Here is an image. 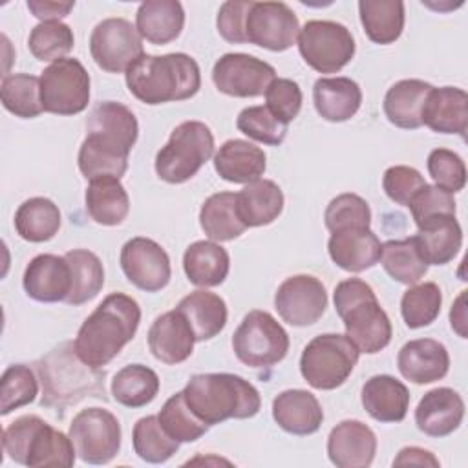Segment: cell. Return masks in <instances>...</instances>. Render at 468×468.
<instances>
[{
	"mask_svg": "<svg viewBox=\"0 0 468 468\" xmlns=\"http://www.w3.org/2000/svg\"><path fill=\"white\" fill-rule=\"evenodd\" d=\"M362 406L378 422H400L410 408L408 388L391 375H375L362 386Z\"/></svg>",
	"mask_w": 468,
	"mask_h": 468,
	"instance_id": "28",
	"label": "cell"
},
{
	"mask_svg": "<svg viewBox=\"0 0 468 468\" xmlns=\"http://www.w3.org/2000/svg\"><path fill=\"white\" fill-rule=\"evenodd\" d=\"M298 49L314 71L336 73L355 57V38L344 24L309 20L298 33Z\"/></svg>",
	"mask_w": 468,
	"mask_h": 468,
	"instance_id": "10",
	"label": "cell"
},
{
	"mask_svg": "<svg viewBox=\"0 0 468 468\" xmlns=\"http://www.w3.org/2000/svg\"><path fill=\"white\" fill-rule=\"evenodd\" d=\"M397 366L406 380L413 384H431L446 377L450 355L439 340L417 338L400 347Z\"/></svg>",
	"mask_w": 468,
	"mask_h": 468,
	"instance_id": "22",
	"label": "cell"
},
{
	"mask_svg": "<svg viewBox=\"0 0 468 468\" xmlns=\"http://www.w3.org/2000/svg\"><path fill=\"white\" fill-rule=\"evenodd\" d=\"M272 419L287 433L311 435L322 426L324 410L311 391L285 389L272 400Z\"/></svg>",
	"mask_w": 468,
	"mask_h": 468,
	"instance_id": "25",
	"label": "cell"
},
{
	"mask_svg": "<svg viewBox=\"0 0 468 468\" xmlns=\"http://www.w3.org/2000/svg\"><path fill=\"white\" fill-rule=\"evenodd\" d=\"M132 442L135 453L152 464L166 463L179 450V442L165 431L157 415H148L135 422Z\"/></svg>",
	"mask_w": 468,
	"mask_h": 468,
	"instance_id": "44",
	"label": "cell"
},
{
	"mask_svg": "<svg viewBox=\"0 0 468 468\" xmlns=\"http://www.w3.org/2000/svg\"><path fill=\"white\" fill-rule=\"evenodd\" d=\"M276 79L271 64L247 53H225L212 68V82L230 97H260Z\"/></svg>",
	"mask_w": 468,
	"mask_h": 468,
	"instance_id": "14",
	"label": "cell"
},
{
	"mask_svg": "<svg viewBox=\"0 0 468 468\" xmlns=\"http://www.w3.org/2000/svg\"><path fill=\"white\" fill-rule=\"evenodd\" d=\"M139 322L141 307L132 296L108 294L77 333L73 342L77 358L93 369L110 364L135 336Z\"/></svg>",
	"mask_w": 468,
	"mask_h": 468,
	"instance_id": "2",
	"label": "cell"
},
{
	"mask_svg": "<svg viewBox=\"0 0 468 468\" xmlns=\"http://www.w3.org/2000/svg\"><path fill=\"white\" fill-rule=\"evenodd\" d=\"M124 75L130 93L152 106L190 99L201 88L199 66L186 53H144Z\"/></svg>",
	"mask_w": 468,
	"mask_h": 468,
	"instance_id": "3",
	"label": "cell"
},
{
	"mask_svg": "<svg viewBox=\"0 0 468 468\" xmlns=\"http://www.w3.org/2000/svg\"><path fill=\"white\" fill-rule=\"evenodd\" d=\"M433 90L430 82L419 79H404L395 82L384 97V113L388 121L404 130L422 126V108L428 93Z\"/></svg>",
	"mask_w": 468,
	"mask_h": 468,
	"instance_id": "31",
	"label": "cell"
},
{
	"mask_svg": "<svg viewBox=\"0 0 468 468\" xmlns=\"http://www.w3.org/2000/svg\"><path fill=\"white\" fill-rule=\"evenodd\" d=\"M159 422L165 428V431L181 442H194L197 441L201 435H205L208 431V424H205L186 404L183 391L172 395L163 410L159 411Z\"/></svg>",
	"mask_w": 468,
	"mask_h": 468,
	"instance_id": "45",
	"label": "cell"
},
{
	"mask_svg": "<svg viewBox=\"0 0 468 468\" xmlns=\"http://www.w3.org/2000/svg\"><path fill=\"white\" fill-rule=\"evenodd\" d=\"M159 391V377L143 364H130L119 369L112 380L113 399L126 408H143L150 404Z\"/></svg>",
	"mask_w": 468,
	"mask_h": 468,
	"instance_id": "41",
	"label": "cell"
},
{
	"mask_svg": "<svg viewBox=\"0 0 468 468\" xmlns=\"http://www.w3.org/2000/svg\"><path fill=\"white\" fill-rule=\"evenodd\" d=\"M16 234L31 243L51 239L60 229V210L48 197H31L15 212Z\"/></svg>",
	"mask_w": 468,
	"mask_h": 468,
	"instance_id": "39",
	"label": "cell"
},
{
	"mask_svg": "<svg viewBox=\"0 0 468 468\" xmlns=\"http://www.w3.org/2000/svg\"><path fill=\"white\" fill-rule=\"evenodd\" d=\"M214 154V135L201 121H185L177 124L168 143L155 155V172L159 179L179 185L192 179Z\"/></svg>",
	"mask_w": 468,
	"mask_h": 468,
	"instance_id": "7",
	"label": "cell"
},
{
	"mask_svg": "<svg viewBox=\"0 0 468 468\" xmlns=\"http://www.w3.org/2000/svg\"><path fill=\"white\" fill-rule=\"evenodd\" d=\"M274 307L283 322L294 327L316 324L327 307L324 283L311 274H294L283 280L274 294Z\"/></svg>",
	"mask_w": 468,
	"mask_h": 468,
	"instance_id": "15",
	"label": "cell"
},
{
	"mask_svg": "<svg viewBox=\"0 0 468 468\" xmlns=\"http://www.w3.org/2000/svg\"><path fill=\"white\" fill-rule=\"evenodd\" d=\"M40 101L44 112L77 115L90 102V75L77 58H58L40 75Z\"/></svg>",
	"mask_w": 468,
	"mask_h": 468,
	"instance_id": "11",
	"label": "cell"
},
{
	"mask_svg": "<svg viewBox=\"0 0 468 468\" xmlns=\"http://www.w3.org/2000/svg\"><path fill=\"white\" fill-rule=\"evenodd\" d=\"M0 99L7 112L22 119H33L44 112L40 101V79L29 73H13L4 77Z\"/></svg>",
	"mask_w": 468,
	"mask_h": 468,
	"instance_id": "43",
	"label": "cell"
},
{
	"mask_svg": "<svg viewBox=\"0 0 468 468\" xmlns=\"http://www.w3.org/2000/svg\"><path fill=\"white\" fill-rule=\"evenodd\" d=\"M64 258L71 271V291L66 303L82 305L93 300L104 285V269L99 256L86 249H73Z\"/></svg>",
	"mask_w": 468,
	"mask_h": 468,
	"instance_id": "42",
	"label": "cell"
},
{
	"mask_svg": "<svg viewBox=\"0 0 468 468\" xmlns=\"http://www.w3.org/2000/svg\"><path fill=\"white\" fill-rule=\"evenodd\" d=\"M424 185H426V181H424L422 174L417 168L406 166V165L389 166L382 177V188H384L386 196L402 207H408L410 201L413 199V196Z\"/></svg>",
	"mask_w": 468,
	"mask_h": 468,
	"instance_id": "52",
	"label": "cell"
},
{
	"mask_svg": "<svg viewBox=\"0 0 468 468\" xmlns=\"http://www.w3.org/2000/svg\"><path fill=\"white\" fill-rule=\"evenodd\" d=\"M252 2L245 0H229L223 2L219 11H218V31L219 35L230 42V44H245L247 42V35H245V22H247V15L250 9Z\"/></svg>",
	"mask_w": 468,
	"mask_h": 468,
	"instance_id": "55",
	"label": "cell"
},
{
	"mask_svg": "<svg viewBox=\"0 0 468 468\" xmlns=\"http://www.w3.org/2000/svg\"><path fill=\"white\" fill-rule=\"evenodd\" d=\"M90 53L101 69L108 73H126V69L144 55L143 38L126 18H104L91 31Z\"/></svg>",
	"mask_w": 468,
	"mask_h": 468,
	"instance_id": "13",
	"label": "cell"
},
{
	"mask_svg": "<svg viewBox=\"0 0 468 468\" xmlns=\"http://www.w3.org/2000/svg\"><path fill=\"white\" fill-rule=\"evenodd\" d=\"M194 344V331L185 314L177 309L163 313L150 325L148 347L163 364L176 366L185 362L192 355Z\"/></svg>",
	"mask_w": 468,
	"mask_h": 468,
	"instance_id": "21",
	"label": "cell"
},
{
	"mask_svg": "<svg viewBox=\"0 0 468 468\" xmlns=\"http://www.w3.org/2000/svg\"><path fill=\"white\" fill-rule=\"evenodd\" d=\"M183 269L190 283L197 287L221 285L230 269L229 252L214 241H194L183 254Z\"/></svg>",
	"mask_w": 468,
	"mask_h": 468,
	"instance_id": "34",
	"label": "cell"
},
{
	"mask_svg": "<svg viewBox=\"0 0 468 468\" xmlns=\"http://www.w3.org/2000/svg\"><path fill=\"white\" fill-rule=\"evenodd\" d=\"M38 393L33 371L24 364L9 366L0 382V413L7 415L16 408L31 404Z\"/></svg>",
	"mask_w": 468,
	"mask_h": 468,
	"instance_id": "48",
	"label": "cell"
},
{
	"mask_svg": "<svg viewBox=\"0 0 468 468\" xmlns=\"http://www.w3.org/2000/svg\"><path fill=\"white\" fill-rule=\"evenodd\" d=\"M324 221L329 232L346 227H369L371 210L366 199L356 194H340L333 197L325 208Z\"/></svg>",
	"mask_w": 468,
	"mask_h": 468,
	"instance_id": "50",
	"label": "cell"
},
{
	"mask_svg": "<svg viewBox=\"0 0 468 468\" xmlns=\"http://www.w3.org/2000/svg\"><path fill=\"white\" fill-rule=\"evenodd\" d=\"M86 210L95 223L115 227L126 219L130 197L117 177L91 179L86 188Z\"/></svg>",
	"mask_w": 468,
	"mask_h": 468,
	"instance_id": "36",
	"label": "cell"
},
{
	"mask_svg": "<svg viewBox=\"0 0 468 468\" xmlns=\"http://www.w3.org/2000/svg\"><path fill=\"white\" fill-rule=\"evenodd\" d=\"M464 298H466V291H463L455 303L452 305V311H450V324H452V329L457 331V335L461 338H466V307H464Z\"/></svg>",
	"mask_w": 468,
	"mask_h": 468,
	"instance_id": "58",
	"label": "cell"
},
{
	"mask_svg": "<svg viewBox=\"0 0 468 468\" xmlns=\"http://www.w3.org/2000/svg\"><path fill=\"white\" fill-rule=\"evenodd\" d=\"M333 300L344 322L346 336L360 353L375 355L391 342L389 316L369 283L360 278H347L335 287Z\"/></svg>",
	"mask_w": 468,
	"mask_h": 468,
	"instance_id": "5",
	"label": "cell"
},
{
	"mask_svg": "<svg viewBox=\"0 0 468 468\" xmlns=\"http://www.w3.org/2000/svg\"><path fill=\"white\" fill-rule=\"evenodd\" d=\"M185 26V11L177 0H146L135 15V29L150 44L165 46L176 40Z\"/></svg>",
	"mask_w": 468,
	"mask_h": 468,
	"instance_id": "30",
	"label": "cell"
},
{
	"mask_svg": "<svg viewBox=\"0 0 468 468\" xmlns=\"http://www.w3.org/2000/svg\"><path fill=\"white\" fill-rule=\"evenodd\" d=\"M77 455L88 464H108L121 448V424L104 408L80 410L68 431Z\"/></svg>",
	"mask_w": 468,
	"mask_h": 468,
	"instance_id": "12",
	"label": "cell"
},
{
	"mask_svg": "<svg viewBox=\"0 0 468 468\" xmlns=\"http://www.w3.org/2000/svg\"><path fill=\"white\" fill-rule=\"evenodd\" d=\"M380 261L386 272L404 285H415L428 272V261L424 260L415 236L382 243Z\"/></svg>",
	"mask_w": 468,
	"mask_h": 468,
	"instance_id": "40",
	"label": "cell"
},
{
	"mask_svg": "<svg viewBox=\"0 0 468 468\" xmlns=\"http://www.w3.org/2000/svg\"><path fill=\"white\" fill-rule=\"evenodd\" d=\"M75 2H53V0H27V9L42 22L60 20L69 15Z\"/></svg>",
	"mask_w": 468,
	"mask_h": 468,
	"instance_id": "56",
	"label": "cell"
},
{
	"mask_svg": "<svg viewBox=\"0 0 468 468\" xmlns=\"http://www.w3.org/2000/svg\"><path fill=\"white\" fill-rule=\"evenodd\" d=\"M86 139L79 148V170L86 179L117 177L128 168L139 124L130 108L115 101L99 102L86 121Z\"/></svg>",
	"mask_w": 468,
	"mask_h": 468,
	"instance_id": "1",
	"label": "cell"
},
{
	"mask_svg": "<svg viewBox=\"0 0 468 468\" xmlns=\"http://www.w3.org/2000/svg\"><path fill=\"white\" fill-rule=\"evenodd\" d=\"M265 159L260 146L243 139H229L216 152L214 168L221 179L247 185L263 176L267 168Z\"/></svg>",
	"mask_w": 468,
	"mask_h": 468,
	"instance_id": "26",
	"label": "cell"
},
{
	"mask_svg": "<svg viewBox=\"0 0 468 468\" xmlns=\"http://www.w3.org/2000/svg\"><path fill=\"white\" fill-rule=\"evenodd\" d=\"M121 269L130 283L146 292L165 289L172 276L166 250L150 238H132L121 249Z\"/></svg>",
	"mask_w": 468,
	"mask_h": 468,
	"instance_id": "17",
	"label": "cell"
},
{
	"mask_svg": "<svg viewBox=\"0 0 468 468\" xmlns=\"http://www.w3.org/2000/svg\"><path fill=\"white\" fill-rule=\"evenodd\" d=\"M377 453V435L360 420H342L327 437V455L338 468H367Z\"/></svg>",
	"mask_w": 468,
	"mask_h": 468,
	"instance_id": "20",
	"label": "cell"
},
{
	"mask_svg": "<svg viewBox=\"0 0 468 468\" xmlns=\"http://www.w3.org/2000/svg\"><path fill=\"white\" fill-rule=\"evenodd\" d=\"M300 33L298 16L283 2H252L245 35L247 42L271 51L289 49Z\"/></svg>",
	"mask_w": 468,
	"mask_h": 468,
	"instance_id": "16",
	"label": "cell"
},
{
	"mask_svg": "<svg viewBox=\"0 0 468 468\" xmlns=\"http://www.w3.org/2000/svg\"><path fill=\"white\" fill-rule=\"evenodd\" d=\"M408 208L411 210L415 225L422 223L428 218L441 216V214H455V199L453 194L435 186L424 185L410 201Z\"/></svg>",
	"mask_w": 468,
	"mask_h": 468,
	"instance_id": "54",
	"label": "cell"
},
{
	"mask_svg": "<svg viewBox=\"0 0 468 468\" xmlns=\"http://www.w3.org/2000/svg\"><path fill=\"white\" fill-rule=\"evenodd\" d=\"M188 320L196 342L210 340L219 335L227 324V303L221 296L199 289L186 294L176 307Z\"/></svg>",
	"mask_w": 468,
	"mask_h": 468,
	"instance_id": "35",
	"label": "cell"
},
{
	"mask_svg": "<svg viewBox=\"0 0 468 468\" xmlns=\"http://www.w3.org/2000/svg\"><path fill=\"white\" fill-rule=\"evenodd\" d=\"M417 229L415 238L428 265H446L457 256L463 245V229L455 214L428 218Z\"/></svg>",
	"mask_w": 468,
	"mask_h": 468,
	"instance_id": "27",
	"label": "cell"
},
{
	"mask_svg": "<svg viewBox=\"0 0 468 468\" xmlns=\"http://www.w3.org/2000/svg\"><path fill=\"white\" fill-rule=\"evenodd\" d=\"M422 124L437 133H457L463 139L468 130V95L461 88H433L422 108Z\"/></svg>",
	"mask_w": 468,
	"mask_h": 468,
	"instance_id": "24",
	"label": "cell"
},
{
	"mask_svg": "<svg viewBox=\"0 0 468 468\" xmlns=\"http://www.w3.org/2000/svg\"><path fill=\"white\" fill-rule=\"evenodd\" d=\"M199 225L214 241H230L243 234L247 225L239 219L234 192H218L205 199L199 210Z\"/></svg>",
	"mask_w": 468,
	"mask_h": 468,
	"instance_id": "38",
	"label": "cell"
},
{
	"mask_svg": "<svg viewBox=\"0 0 468 468\" xmlns=\"http://www.w3.org/2000/svg\"><path fill=\"white\" fill-rule=\"evenodd\" d=\"M183 395L188 408L208 426L227 419H250L261 408L258 389L232 373L194 375L186 382Z\"/></svg>",
	"mask_w": 468,
	"mask_h": 468,
	"instance_id": "4",
	"label": "cell"
},
{
	"mask_svg": "<svg viewBox=\"0 0 468 468\" xmlns=\"http://www.w3.org/2000/svg\"><path fill=\"white\" fill-rule=\"evenodd\" d=\"M236 126L249 139L271 146L282 144L287 133V124L282 122L267 106L243 108L236 119Z\"/></svg>",
	"mask_w": 468,
	"mask_h": 468,
	"instance_id": "49",
	"label": "cell"
},
{
	"mask_svg": "<svg viewBox=\"0 0 468 468\" xmlns=\"http://www.w3.org/2000/svg\"><path fill=\"white\" fill-rule=\"evenodd\" d=\"M393 466H439V459L419 446H408L399 452V455L393 459Z\"/></svg>",
	"mask_w": 468,
	"mask_h": 468,
	"instance_id": "57",
	"label": "cell"
},
{
	"mask_svg": "<svg viewBox=\"0 0 468 468\" xmlns=\"http://www.w3.org/2000/svg\"><path fill=\"white\" fill-rule=\"evenodd\" d=\"M358 13L367 38L375 44H391L404 29L406 16L400 0H360Z\"/></svg>",
	"mask_w": 468,
	"mask_h": 468,
	"instance_id": "37",
	"label": "cell"
},
{
	"mask_svg": "<svg viewBox=\"0 0 468 468\" xmlns=\"http://www.w3.org/2000/svg\"><path fill=\"white\" fill-rule=\"evenodd\" d=\"M442 305V292L437 283L424 282L419 285L410 287L400 300V313L404 318V324L410 329L426 327L441 313Z\"/></svg>",
	"mask_w": 468,
	"mask_h": 468,
	"instance_id": "46",
	"label": "cell"
},
{
	"mask_svg": "<svg viewBox=\"0 0 468 468\" xmlns=\"http://www.w3.org/2000/svg\"><path fill=\"white\" fill-rule=\"evenodd\" d=\"M428 172L431 179L435 181V186L455 194L464 188L466 185V166L459 154L446 150V148H435L428 155Z\"/></svg>",
	"mask_w": 468,
	"mask_h": 468,
	"instance_id": "51",
	"label": "cell"
},
{
	"mask_svg": "<svg viewBox=\"0 0 468 468\" xmlns=\"http://www.w3.org/2000/svg\"><path fill=\"white\" fill-rule=\"evenodd\" d=\"M232 349L238 360L249 367H271L285 358L289 335L272 314L254 309L234 331Z\"/></svg>",
	"mask_w": 468,
	"mask_h": 468,
	"instance_id": "9",
	"label": "cell"
},
{
	"mask_svg": "<svg viewBox=\"0 0 468 468\" xmlns=\"http://www.w3.org/2000/svg\"><path fill=\"white\" fill-rule=\"evenodd\" d=\"M358 353L346 335H318L302 351L300 373L314 389H336L353 373Z\"/></svg>",
	"mask_w": 468,
	"mask_h": 468,
	"instance_id": "8",
	"label": "cell"
},
{
	"mask_svg": "<svg viewBox=\"0 0 468 468\" xmlns=\"http://www.w3.org/2000/svg\"><path fill=\"white\" fill-rule=\"evenodd\" d=\"M73 44L75 37L71 27L60 20L37 24L27 38L29 51L42 62H55L64 58V55L73 49Z\"/></svg>",
	"mask_w": 468,
	"mask_h": 468,
	"instance_id": "47",
	"label": "cell"
},
{
	"mask_svg": "<svg viewBox=\"0 0 468 468\" xmlns=\"http://www.w3.org/2000/svg\"><path fill=\"white\" fill-rule=\"evenodd\" d=\"M464 417V400L452 388H435L424 393L417 410L415 424L430 437H446L453 433Z\"/></svg>",
	"mask_w": 468,
	"mask_h": 468,
	"instance_id": "23",
	"label": "cell"
},
{
	"mask_svg": "<svg viewBox=\"0 0 468 468\" xmlns=\"http://www.w3.org/2000/svg\"><path fill=\"white\" fill-rule=\"evenodd\" d=\"M267 108L285 124H289L302 110V90L291 79H274L265 91Z\"/></svg>",
	"mask_w": 468,
	"mask_h": 468,
	"instance_id": "53",
	"label": "cell"
},
{
	"mask_svg": "<svg viewBox=\"0 0 468 468\" xmlns=\"http://www.w3.org/2000/svg\"><path fill=\"white\" fill-rule=\"evenodd\" d=\"M4 452L18 464L62 466L75 464V446L69 435L51 428L37 415H24L11 422L2 433Z\"/></svg>",
	"mask_w": 468,
	"mask_h": 468,
	"instance_id": "6",
	"label": "cell"
},
{
	"mask_svg": "<svg viewBox=\"0 0 468 468\" xmlns=\"http://www.w3.org/2000/svg\"><path fill=\"white\" fill-rule=\"evenodd\" d=\"M48 358L58 367V371L64 375V380L42 384V404L57 406L62 402V399H68V402H77L79 399L86 397V393H97L99 397L101 393L104 395V384H101V380L88 382L86 371L80 369L77 360L69 362V355L64 353L62 349H55L51 355H48Z\"/></svg>",
	"mask_w": 468,
	"mask_h": 468,
	"instance_id": "33",
	"label": "cell"
},
{
	"mask_svg": "<svg viewBox=\"0 0 468 468\" xmlns=\"http://www.w3.org/2000/svg\"><path fill=\"white\" fill-rule=\"evenodd\" d=\"M239 219L247 227H263L278 219L283 210V192L271 179H256L247 183L236 194Z\"/></svg>",
	"mask_w": 468,
	"mask_h": 468,
	"instance_id": "32",
	"label": "cell"
},
{
	"mask_svg": "<svg viewBox=\"0 0 468 468\" xmlns=\"http://www.w3.org/2000/svg\"><path fill=\"white\" fill-rule=\"evenodd\" d=\"M313 102L322 119L344 122L358 112L362 90L349 77H322L313 86Z\"/></svg>",
	"mask_w": 468,
	"mask_h": 468,
	"instance_id": "29",
	"label": "cell"
},
{
	"mask_svg": "<svg viewBox=\"0 0 468 468\" xmlns=\"http://www.w3.org/2000/svg\"><path fill=\"white\" fill-rule=\"evenodd\" d=\"M22 285L26 294L37 302H66L71 291V271L68 260L55 254L35 256L24 271Z\"/></svg>",
	"mask_w": 468,
	"mask_h": 468,
	"instance_id": "19",
	"label": "cell"
},
{
	"mask_svg": "<svg viewBox=\"0 0 468 468\" xmlns=\"http://www.w3.org/2000/svg\"><path fill=\"white\" fill-rule=\"evenodd\" d=\"M327 250L340 269L362 272L380 261L382 243L369 227L356 225L333 230Z\"/></svg>",
	"mask_w": 468,
	"mask_h": 468,
	"instance_id": "18",
	"label": "cell"
}]
</instances>
